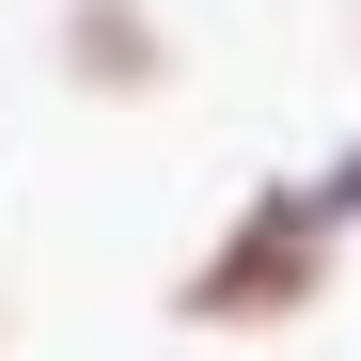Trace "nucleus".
<instances>
[{"instance_id": "nucleus-1", "label": "nucleus", "mask_w": 361, "mask_h": 361, "mask_svg": "<svg viewBox=\"0 0 361 361\" xmlns=\"http://www.w3.org/2000/svg\"><path fill=\"white\" fill-rule=\"evenodd\" d=\"M330 267H345L330 189H314V173H267V189L220 220V252H189L173 314H189V330H298V314L330 298Z\"/></svg>"}, {"instance_id": "nucleus-3", "label": "nucleus", "mask_w": 361, "mask_h": 361, "mask_svg": "<svg viewBox=\"0 0 361 361\" xmlns=\"http://www.w3.org/2000/svg\"><path fill=\"white\" fill-rule=\"evenodd\" d=\"M314 189H330V220H345V235H361V142H345V157H330V173H314Z\"/></svg>"}, {"instance_id": "nucleus-2", "label": "nucleus", "mask_w": 361, "mask_h": 361, "mask_svg": "<svg viewBox=\"0 0 361 361\" xmlns=\"http://www.w3.org/2000/svg\"><path fill=\"white\" fill-rule=\"evenodd\" d=\"M157 63H173V32L142 16V0H79L63 16V79L79 94H157Z\"/></svg>"}]
</instances>
